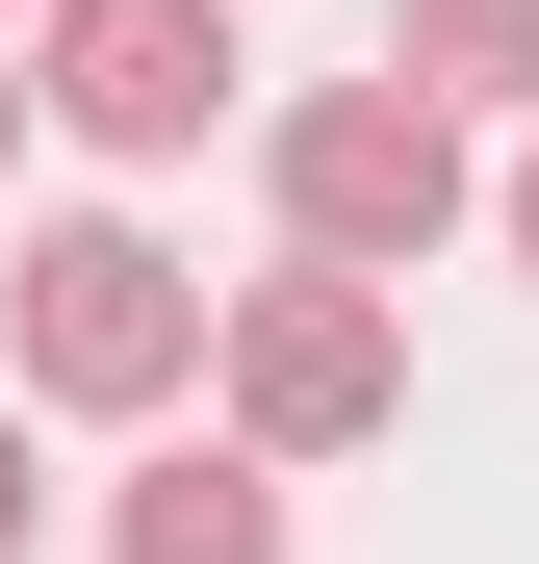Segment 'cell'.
I'll return each instance as SVG.
<instances>
[{"mask_svg":"<svg viewBox=\"0 0 539 564\" xmlns=\"http://www.w3.org/2000/svg\"><path fill=\"white\" fill-rule=\"evenodd\" d=\"M52 539V462H26V411H0V564H26Z\"/></svg>","mask_w":539,"mask_h":564,"instance_id":"52a82bcc","label":"cell"},{"mask_svg":"<svg viewBox=\"0 0 539 564\" xmlns=\"http://www.w3.org/2000/svg\"><path fill=\"white\" fill-rule=\"evenodd\" d=\"M488 231H514V257H539V129H514V180H488Z\"/></svg>","mask_w":539,"mask_h":564,"instance_id":"ba28073f","label":"cell"},{"mask_svg":"<svg viewBox=\"0 0 539 564\" xmlns=\"http://www.w3.org/2000/svg\"><path fill=\"white\" fill-rule=\"evenodd\" d=\"M206 386H231V436L309 488V462H359V436L411 411V334H386V282H309V257H283V282H231Z\"/></svg>","mask_w":539,"mask_h":564,"instance_id":"3957f363","label":"cell"},{"mask_svg":"<svg viewBox=\"0 0 539 564\" xmlns=\"http://www.w3.org/2000/svg\"><path fill=\"white\" fill-rule=\"evenodd\" d=\"M206 334H231V308H206L129 206H52L26 257H0V359H26L52 411H180V386H206Z\"/></svg>","mask_w":539,"mask_h":564,"instance_id":"6da1fadb","label":"cell"},{"mask_svg":"<svg viewBox=\"0 0 539 564\" xmlns=\"http://www.w3.org/2000/svg\"><path fill=\"white\" fill-rule=\"evenodd\" d=\"M26 104H52L77 154H206V129H231V0H52Z\"/></svg>","mask_w":539,"mask_h":564,"instance_id":"277c9868","label":"cell"},{"mask_svg":"<svg viewBox=\"0 0 539 564\" xmlns=\"http://www.w3.org/2000/svg\"><path fill=\"white\" fill-rule=\"evenodd\" d=\"M386 77H411V104H514V129H539V0H411Z\"/></svg>","mask_w":539,"mask_h":564,"instance_id":"8992f818","label":"cell"},{"mask_svg":"<svg viewBox=\"0 0 539 564\" xmlns=\"http://www.w3.org/2000/svg\"><path fill=\"white\" fill-rule=\"evenodd\" d=\"M0 154H26V77H0Z\"/></svg>","mask_w":539,"mask_h":564,"instance_id":"9c48e42d","label":"cell"},{"mask_svg":"<svg viewBox=\"0 0 539 564\" xmlns=\"http://www.w3.org/2000/svg\"><path fill=\"white\" fill-rule=\"evenodd\" d=\"M104 564H283V462H257V436H180V462H129Z\"/></svg>","mask_w":539,"mask_h":564,"instance_id":"5b68a950","label":"cell"},{"mask_svg":"<svg viewBox=\"0 0 539 564\" xmlns=\"http://www.w3.org/2000/svg\"><path fill=\"white\" fill-rule=\"evenodd\" d=\"M463 104H411V77H309L283 104V257L309 282H411L436 231H463Z\"/></svg>","mask_w":539,"mask_h":564,"instance_id":"7a4b0ae2","label":"cell"}]
</instances>
